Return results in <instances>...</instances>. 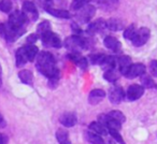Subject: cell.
<instances>
[{
  "mask_svg": "<svg viewBox=\"0 0 157 144\" xmlns=\"http://www.w3.org/2000/svg\"><path fill=\"white\" fill-rule=\"evenodd\" d=\"M107 28V22L102 18H99V20L95 21L94 23H90L87 27V32L90 35H94L97 32H101L102 30Z\"/></svg>",
  "mask_w": 157,
  "mask_h": 144,
  "instance_id": "4fadbf2b",
  "label": "cell"
},
{
  "mask_svg": "<svg viewBox=\"0 0 157 144\" xmlns=\"http://www.w3.org/2000/svg\"><path fill=\"white\" fill-rule=\"evenodd\" d=\"M136 32H137V29H136V26L135 25L131 24L130 26H128L126 29H125L124 31V38L127 40H132L133 36L136 35Z\"/></svg>",
  "mask_w": 157,
  "mask_h": 144,
  "instance_id": "e575fe53",
  "label": "cell"
},
{
  "mask_svg": "<svg viewBox=\"0 0 157 144\" xmlns=\"http://www.w3.org/2000/svg\"><path fill=\"white\" fill-rule=\"evenodd\" d=\"M108 96H109V100L111 101L113 104H118V103L122 102L125 98L124 90H123V88L120 87V86H113V87L110 88Z\"/></svg>",
  "mask_w": 157,
  "mask_h": 144,
  "instance_id": "ba28073f",
  "label": "cell"
},
{
  "mask_svg": "<svg viewBox=\"0 0 157 144\" xmlns=\"http://www.w3.org/2000/svg\"><path fill=\"white\" fill-rule=\"evenodd\" d=\"M103 44H105V46L107 48H109V50H111V51H114V52H118V51L121 50V46H122L121 42L118 41L115 37H112V36L105 37V40H103Z\"/></svg>",
  "mask_w": 157,
  "mask_h": 144,
  "instance_id": "9a60e30c",
  "label": "cell"
},
{
  "mask_svg": "<svg viewBox=\"0 0 157 144\" xmlns=\"http://www.w3.org/2000/svg\"><path fill=\"white\" fill-rule=\"evenodd\" d=\"M127 98L130 101L138 100L139 98H141L144 94V88L139 84H132L128 87L127 89Z\"/></svg>",
  "mask_w": 157,
  "mask_h": 144,
  "instance_id": "30bf717a",
  "label": "cell"
},
{
  "mask_svg": "<svg viewBox=\"0 0 157 144\" xmlns=\"http://www.w3.org/2000/svg\"><path fill=\"white\" fill-rule=\"evenodd\" d=\"M131 65H132V60L127 55H124V56L120 57V59H118V66H120V71L122 74L126 75Z\"/></svg>",
  "mask_w": 157,
  "mask_h": 144,
  "instance_id": "ac0fdd59",
  "label": "cell"
},
{
  "mask_svg": "<svg viewBox=\"0 0 157 144\" xmlns=\"http://www.w3.org/2000/svg\"><path fill=\"white\" fill-rule=\"evenodd\" d=\"M115 65H116V59L113 56H105L103 63H101V67L103 69L110 70V69H114Z\"/></svg>",
  "mask_w": 157,
  "mask_h": 144,
  "instance_id": "83f0119b",
  "label": "cell"
},
{
  "mask_svg": "<svg viewBox=\"0 0 157 144\" xmlns=\"http://www.w3.org/2000/svg\"><path fill=\"white\" fill-rule=\"evenodd\" d=\"M98 122L100 124H102L105 128L109 130V129H114V130H121V126L122 124L117 123L116 120H114L113 118L110 117L108 114H100L98 116Z\"/></svg>",
  "mask_w": 157,
  "mask_h": 144,
  "instance_id": "9c48e42d",
  "label": "cell"
},
{
  "mask_svg": "<svg viewBox=\"0 0 157 144\" xmlns=\"http://www.w3.org/2000/svg\"><path fill=\"white\" fill-rule=\"evenodd\" d=\"M45 11L48 13H50L51 15L55 16V17L58 18H65V20H68V18L71 17V13L67 10H61V9H54V8H50L46 7Z\"/></svg>",
  "mask_w": 157,
  "mask_h": 144,
  "instance_id": "2e32d148",
  "label": "cell"
},
{
  "mask_svg": "<svg viewBox=\"0 0 157 144\" xmlns=\"http://www.w3.org/2000/svg\"><path fill=\"white\" fill-rule=\"evenodd\" d=\"M109 133L112 135V138H113V139L115 140L116 142H118L120 144H125L124 139L122 138L121 133L118 132V130H114V129H109Z\"/></svg>",
  "mask_w": 157,
  "mask_h": 144,
  "instance_id": "d590c367",
  "label": "cell"
},
{
  "mask_svg": "<svg viewBox=\"0 0 157 144\" xmlns=\"http://www.w3.org/2000/svg\"><path fill=\"white\" fill-rule=\"evenodd\" d=\"M90 129L93 132L97 133L99 135H107V133L109 132L107 128L103 126L102 124H100L99 122H93L90 124Z\"/></svg>",
  "mask_w": 157,
  "mask_h": 144,
  "instance_id": "603a6c76",
  "label": "cell"
},
{
  "mask_svg": "<svg viewBox=\"0 0 157 144\" xmlns=\"http://www.w3.org/2000/svg\"><path fill=\"white\" fill-rule=\"evenodd\" d=\"M144 73H145V66L143 63H132L129 68L128 72L126 73V77L128 79H135V78L140 77Z\"/></svg>",
  "mask_w": 157,
  "mask_h": 144,
  "instance_id": "7c38bea8",
  "label": "cell"
},
{
  "mask_svg": "<svg viewBox=\"0 0 157 144\" xmlns=\"http://www.w3.org/2000/svg\"><path fill=\"white\" fill-rule=\"evenodd\" d=\"M90 0H72L71 2V9L74 10V11H78L81 8H83L84 6L88 5Z\"/></svg>",
  "mask_w": 157,
  "mask_h": 144,
  "instance_id": "d6a6232c",
  "label": "cell"
},
{
  "mask_svg": "<svg viewBox=\"0 0 157 144\" xmlns=\"http://www.w3.org/2000/svg\"><path fill=\"white\" fill-rule=\"evenodd\" d=\"M12 1L11 0H0V11L3 13H10L12 10Z\"/></svg>",
  "mask_w": 157,
  "mask_h": 144,
  "instance_id": "4dcf8cb0",
  "label": "cell"
},
{
  "mask_svg": "<svg viewBox=\"0 0 157 144\" xmlns=\"http://www.w3.org/2000/svg\"><path fill=\"white\" fill-rule=\"evenodd\" d=\"M103 78H105V80H107V81H109V82H115L116 80L118 79V75H117V73H116L115 70L110 69L105 72Z\"/></svg>",
  "mask_w": 157,
  "mask_h": 144,
  "instance_id": "1f68e13d",
  "label": "cell"
},
{
  "mask_svg": "<svg viewBox=\"0 0 157 144\" xmlns=\"http://www.w3.org/2000/svg\"><path fill=\"white\" fill-rule=\"evenodd\" d=\"M38 38H39V36L37 35V33H33V35L28 36L27 37V44H33L36 41H38Z\"/></svg>",
  "mask_w": 157,
  "mask_h": 144,
  "instance_id": "f35d334b",
  "label": "cell"
},
{
  "mask_svg": "<svg viewBox=\"0 0 157 144\" xmlns=\"http://www.w3.org/2000/svg\"><path fill=\"white\" fill-rule=\"evenodd\" d=\"M27 23L26 16L23 14L22 11H14L11 13V15L9 16V23L8 24L14 29V30L17 31L20 35H22L24 32V26Z\"/></svg>",
  "mask_w": 157,
  "mask_h": 144,
  "instance_id": "7a4b0ae2",
  "label": "cell"
},
{
  "mask_svg": "<svg viewBox=\"0 0 157 144\" xmlns=\"http://www.w3.org/2000/svg\"><path fill=\"white\" fill-rule=\"evenodd\" d=\"M63 44H65V47L71 51L72 53H80L82 50L86 48V41L78 35L67 38Z\"/></svg>",
  "mask_w": 157,
  "mask_h": 144,
  "instance_id": "3957f363",
  "label": "cell"
},
{
  "mask_svg": "<svg viewBox=\"0 0 157 144\" xmlns=\"http://www.w3.org/2000/svg\"><path fill=\"white\" fill-rule=\"evenodd\" d=\"M105 58V55L103 54H93L90 56V61L93 63V65H100L103 63Z\"/></svg>",
  "mask_w": 157,
  "mask_h": 144,
  "instance_id": "836d02e7",
  "label": "cell"
},
{
  "mask_svg": "<svg viewBox=\"0 0 157 144\" xmlns=\"http://www.w3.org/2000/svg\"><path fill=\"white\" fill-rule=\"evenodd\" d=\"M56 138H57V141L59 142V144H72L69 139V135H68L67 131L63 130V129L57 130Z\"/></svg>",
  "mask_w": 157,
  "mask_h": 144,
  "instance_id": "484cf974",
  "label": "cell"
},
{
  "mask_svg": "<svg viewBox=\"0 0 157 144\" xmlns=\"http://www.w3.org/2000/svg\"><path fill=\"white\" fill-rule=\"evenodd\" d=\"M76 122H78V118H76V115L73 112H66V113H63L59 116V123L67 128L73 127L76 124Z\"/></svg>",
  "mask_w": 157,
  "mask_h": 144,
  "instance_id": "8fae6325",
  "label": "cell"
},
{
  "mask_svg": "<svg viewBox=\"0 0 157 144\" xmlns=\"http://www.w3.org/2000/svg\"><path fill=\"white\" fill-rule=\"evenodd\" d=\"M6 125H7V123H6L5 118H3V116L0 114V128H5Z\"/></svg>",
  "mask_w": 157,
  "mask_h": 144,
  "instance_id": "60d3db41",
  "label": "cell"
},
{
  "mask_svg": "<svg viewBox=\"0 0 157 144\" xmlns=\"http://www.w3.org/2000/svg\"><path fill=\"white\" fill-rule=\"evenodd\" d=\"M107 28L112 31H118L124 28V24L118 18H110L109 21H107Z\"/></svg>",
  "mask_w": 157,
  "mask_h": 144,
  "instance_id": "cb8c5ba5",
  "label": "cell"
},
{
  "mask_svg": "<svg viewBox=\"0 0 157 144\" xmlns=\"http://www.w3.org/2000/svg\"><path fill=\"white\" fill-rule=\"evenodd\" d=\"M58 80H59V77L48 79V86H50L51 88H56L57 85H58Z\"/></svg>",
  "mask_w": 157,
  "mask_h": 144,
  "instance_id": "74e56055",
  "label": "cell"
},
{
  "mask_svg": "<svg viewBox=\"0 0 157 144\" xmlns=\"http://www.w3.org/2000/svg\"><path fill=\"white\" fill-rule=\"evenodd\" d=\"M22 12L25 16H26L27 21H36L38 18V10H37V7L35 6V3L29 1V0H26L24 1L23 3V9H22Z\"/></svg>",
  "mask_w": 157,
  "mask_h": 144,
  "instance_id": "52a82bcc",
  "label": "cell"
},
{
  "mask_svg": "<svg viewBox=\"0 0 157 144\" xmlns=\"http://www.w3.org/2000/svg\"><path fill=\"white\" fill-rule=\"evenodd\" d=\"M18 78H20V80L24 84L33 85V72L29 71V70H21V71L18 72Z\"/></svg>",
  "mask_w": 157,
  "mask_h": 144,
  "instance_id": "7402d4cb",
  "label": "cell"
},
{
  "mask_svg": "<svg viewBox=\"0 0 157 144\" xmlns=\"http://www.w3.org/2000/svg\"><path fill=\"white\" fill-rule=\"evenodd\" d=\"M51 30V24L48 21H43L41 22L37 27V35L38 36H41L43 33L48 32V31Z\"/></svg>",
  "mask_w": 157,
  "mask_h": 144,
  "instance_id": "f1b7e54d",
  "label": "cell"
},
{
  "mask_svg": "<svg viewBox=\"0 0 157 144\" xmlns=\"http://www.w3.org/2000/svg\"><path fill=\"white\" fill-rule=\"evenodd\" d=\"M37 69L41 72L44 77L52 79L59 77V70L57 69L55 58L50 52H41L37 55Z\"/></svg>",
  "mask_w": 157,
  "mask_h": 144,
  "instance_id": "6da1fadb",
  "label": "cell"
},
{
  "mask_svg": "<svg viewBox=\"0 0 157 144\" xmlns=\"http://www.w3.org/2000/svg\"><path fill=\"white\" fill-rule=\"evenodd\" d=\"M150 72L153 77H157V60H152L150 63Z\"/></svg>",
  "mask_w": 157,
  "mask_h": 144,
  "instance_id": "8d00e7d4",
  "label": "cell"
},
{
  "mask_svg": "<svg viewBox=\"0 0 157 144\" xmlns=\"http://www.w3.org/2000/svg\"><path fill=\"white\" fill-rule=\"evenodd\" d=\"M150 35H151L150 29L146 28V27H142V28H140L139 30H137V32H136V35L133 36L131 42H132V44L135 46L139 47V46L144 45V44L148 41Z\"/></svg>",
  "mask_w": 157,
  "mask_h": 144,
  "instance_id": "8992f818",
  "label": "cell"
},
{
  "mask_svg": "<svg viewBox=\"0 0 157 144\" xmlns=\"http://www.w3.org/2000/svg\"><path fill=\"white\" fill-rule=\"evenodd\" d=\"M1 85H2V80H1V75H0V87H1Z\"/></svg>",
  "mask_w": 157,
  "mask_h": 144,
  "instance_id": "b9f144b4",
  "label": "cell"
},
{
  "mask_svg": "<svg viewBox=\"0 0 157 144\" xmlns=\"http://www.w3.org/2000/svg\"><path fill=\"white\" fill-rule=\"evenodd\" d=\"M8 141H9V139H8L7 135H3V133H0V144H8Z\"/></svg>",
  "mask_w": 157,
  "mask_h": 144,
  "instance_id": "ab89813d",
  "label": "cell"
},
{
  "mask_svg": "<svg viewBox=\"0 0 157 144\" xmlns=\"http://www.w3.org/2000/svg\"><path fill=\"white\" fill-rule=\"evenodd\" d=\"M96 13V8L92 5H86L80 10H78L75 14V20L80 24H87Z\"/></svg>",
  "mask_w": 157,
  "mask_h": 144,
  "instance_id": "277c9868",
  "label": "cell"
},
{
  "mask_svg": "<svg viewBox=\"0 0 157 144\" xmlns=\"http://www.w3.org/2000/svg\"><path fill=\"white\" fill-rule=\"evenodd\" d=\"M85 138L90 144H105V141H103L102 137L95 132H85Z\"/></svg>",
  "mask_w": 157,
  "mask_h": 144,
  "instance_id": "d4e9b609",
  "label": "cell"
},
{
  "mask_svg": "<svg viewBox=\"0 0 157 144\" xmlns=\"http://www.w3.org/2000/svg\"><path fill=\"white\" fill-rule=\"evenodd\" d=\"M98 6L105 11H113L117 8L118 0H96Z\"/></svg>",
  "mask_w": 157,
  "mask_h": 144,
  "instance_id": "d6986e66",
  "label": "cell"
},
{
  "mask_svg": "<svg viewBox=\"0 0 157 144\" xmlns=\"http://www.w3.org/2000/svg\"><path fill=\"white\" fill-rule=\"evenodd\" d=\"M28 63V59L26 57V54H25L24 47H20L15 53V63L16 67L21 68L23 66H25L26 63Z\"/></svg>",
  "mask_w": 157,
  "mask_h": 144,
  "instance_id": "44dd1931",
  "label": "cell"
},
{
  "mask_svg": "<svg viewBox=\"0 0 157 144\" xmlns=\"http://www.w3.org/2000/svg\"><path fill=\"white\" fill-rule=\"evenodd\" d=\"M42 40V43L44 46L46 47H55V48H59L63 45V42H61L60 38L57 35H55L52 31H48V32L43 33V35L40 36Z\"/></svg>",
  "mask_w": 157,
  "mask_h": 144,
  "instance_id": "5b68a950",
  "label": "cell"
},
{
  "mask_svg": "<svg viewBox=\"0 0 157 144\" xmlns=\"http://www.w3.org/2000/svg\"><path fill=\"white\" fill-rule=\"evenodd\" d=\"M0 71H1V67H0Z\"/></svg>",
  "mask_w": 157,
  "mask_h": 144,
  "instance_id": "7bdbcfd3",
  "label": "cell"
},
{
  "mask_svg": "<svg viewBox=\"0 0 157 144\" xmlns=\"http://www.w3.org/2000/svg\"><path fill=\"white\" fill-rule=\"evenodd\" d=\"M25 51V54L28 59V61H33L37 57V55L39 54V48L33 44H27L26 46H23Z\"/></svg>",
  "mask_w": 157,
  "mask_h": 144,
  "instance_id": "ffe728a7",
  "label": "cell"
},
{
  "mask_svg": "<svg viewBox=\"0 0 157 144\" xmlns=\"http://www.w3.org/2000/svg\"><path fill=\"white\" fill-rule=\"evenodd\" d=\"M108 115H109L111 118H113L114 120H116L117 123H120V124H123V123L126 120V117H125L124 114L120 111H116V110H113V111L109 112Z\"/></svg>",
  "mask_w": 157,
  "mask_h": 144,
  "instance_id": "f546056e",
  "label": "cell"
},
{
  "mask_svg": "<svg viewBox=\"0 0 157 144\" xmlns=\"http://www.w3.org/2000/svg\"><path fill=\"white\" fill-rule=\"evenodd\" d=\"M141 84H142V87H146V88H154L156 87V84H155L154 80L152 79L151 75L147 74H142L141 75Z\"/></svg>",
  "mask_w": 157,
  "mask_h": 144,
  "instance_id": "4316f807",
  "label": "cell"
},
{
  "mask_svg": "<svg viewBox=\"0 0 157 144\" xmlns=\"http://www.w3.org/2000/svg\"><path fill=\"white\" fill-rule=\"evenodd\" d=\"M70 57V60L73 61L78 68H81V69L85 70L86 68L88 67V61L85 57H82L78 55V53H72V54L69 55Z\"/></svg>",
  "mask_w": 157,
  "mask_h": 144,
  "instance_id": "e0dca14e",
  "label": "cell"
},
{
  "mask_svg": "<svg viewBox=\"0 0 157 144\" xmlns=\"http://www.w3.org/2000/svg\"><path fill=\"white\" fill-rule=\"evenodd\" d=\"M105 97V92L103 89H93L90 93L88 96V102L93 105H96L101 102L103 98Z\"/></svg>",
  "mask_w": 157,
  "mask_h": 144,
  "instance_id": "5bb4252c",
  "label": "cell"
}]
</instances>
